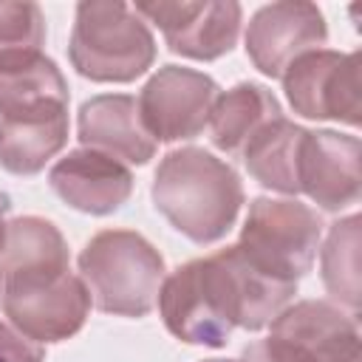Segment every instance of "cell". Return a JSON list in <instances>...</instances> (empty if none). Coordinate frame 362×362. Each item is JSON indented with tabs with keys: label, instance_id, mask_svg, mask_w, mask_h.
<instances>
[{
	"label": "cell",
	"instance_id": "obj_1",
	"mask_svg": "<svg viewBox=\"0 0 362 362\" xmlns=\"http://www.w3.org/2000/svg\"><path fill=\"white\" fill-rule=\"evenodd\" d=\"M294 294L297 283L266 274L235 243L209 257H195L164 277L158 314L175 339L221 348L235 328H266Z\"/></svg>",
	"mask_w": 362,
	"mask_h": 362
},
{
	"label": "cell",
	"instance_id": "obj_2",
	"mask_svg": "<svg viewBox=\"0 0 362 362\" xmlns=\"http://www.w3.org/2000/svg\"><path fill=\"white\" fill-rule=\"evenodd\" d=\"M153 204L192 243L221 240L243 206V184L232 164L204 147L170 150L153 178Z\"/></svg>",
	"mask_w": 362,
	"mask_h": 362
},
{
	"label": "cell",
	"instance_id": "obj_3",
	"mask_svg": "<svg viewBox=\"0 0 362 362\" xmlns=\"http://www.w3.org/2000/svg\"><path fill=\"white\" fill-rule=\"evenodd\" d=\"M161 252L133 229H105L79 252V277L90 303L113 317H144L164 283Z\"/></svg>",
	"mask_w": 362,
	"mask_h": 362
},
{
	"label": "cell",
	"instance_id": "obj_4",
	"mask_svg": "<svg viewBox=\"0 0 362 362\" xmlns=\"http://www.w3.org/2000/svg\"><path fill=\"white\" fill-rule=\"evenodd\" d=\"M68 59L90 82H133L153 68L156 40L133 6L88 0L76 6Z\"/></svg>",
	"mask_w": 362,
	"mask_h": 362
},
{
	"label": "cell",
	"instance_id": "obj_5",
	"mask_svg": "<svg viewBox=\"0 0 362 362\" xmlns=\"http://www.w3.org/2000/svg\"><path fill=\"white\" fill-rule=\"evenodd\" d=\"M0 303L8 322L40 345L74 337L90 314L88 286L68 266L6 272Z\"/></svg>",
	"mask_w": 362,
	"mask_h": 362
},
{
	"label": "cell",
	"instance_id": "obj_6",
	"mask_svg": "<svg viewBox=\"0 0 362 362\" xmlns=\"http://www.w3.org/2000/svg\"><path fill=\"white\" fill-rule=\"evenodd\" d=\"M322 238L320 215L297 198H255L238 246L266 274L297 283L311 272Z\"/></svg>",
	"mask_w": 362,
	"mask_h": 362
},
{
	"label": "cell",
	"instance_id": "obj_7",
	"mask_svg": "<svg viewBox=\"0 0 362 362\" xmlns=\"http://www.w3.org/2000/svg\"><path fill=\"white\" fill-rule=\"evenodd\" d=\"M283 90L303 119H331L351 127L362 122V57L317 48L283 71Z\"/></svg>",
	"mask_w": 362,
	"mask_h": 362
},
{
	"label": "cell",
	"instance_id": "obj_8",
	"mask_svg": "<svg viewBox=\"0 0 362 362\" xmlns=\"http://www.w3.org/2000/svg\"><path fill=\"white\" fill-rule=\"evenodd\" d=\"M218 96L221 88L209 74L164 65L144 82L136 105L144 130L156 141H184L209 124Z\"/></svg>",
	"mask_w": 362,
	"mask_h": 362
},
{
	"label": "cell",
	"instance_id": "obj_9",
	"mask_svg": "<svg viewBox=\"0 0 362 362\" xmlns=\"http://www.w3.org/2000/svg\"><path fill=\"white\" fill-rule=\"evenodd\" d=\"M136 11L158 25L167 48L187 59L212 62L229 54L240 34L243 8L235 0L136 3Z\"/></svg>",
	"mask_w": 362,
	"mask_h": 362
},
{
	"label": "cell",
	"instance_id": "obj_10",
	"mask_svg": "<svg viewBox=\"0 0 362 362\" xmlns=\"http://www.w3.org/2000/svg\"><path fill=\"white\" fill-rule=\"evenodd\" d=\"M328 25L322 11L305 0H280L260 6L246 25V57L252 65L272 79L303 54L322 48Z\"/></svg>",
	"mask_w": 362,
	"mask_h": 362
},
{
	"label": "cell",
	"instance_id": "obj_11",
	"mask_svg": "<svg viewBox=\"0 0 362 362\" xmlns=\"http://www.w3.org/2000/svg\"><path fill=\"white\" fill-rule=\"evenodd\" d=\"M362 144L337 130H305L297 158V184L317 206L339 212L359 201Z\"/></svg>",
	"mask_w": 362,
	"mask_h": 362
},
{
	"label": "cell",
	"instance_id": "obj_12",
	"mask_svg": "<svg viewBox=\"0 0 362 362\" xmlns=\"http://www.w3.org/2000/svg\"><path fill=\"white\" fill-rule=\"evenodd\" d=\"M51 189L85 215H113L133 192V173L127 164L99 150H71L48 173Z\"/></svg>",
	"mask_w": 362,
	"mask_h": 362
},
{
	"label": "cell",
	"instance_id": "obj_13",
	"mask_svg": "<svg viewBox=\"0 0 362 362\" xmlns=\"http://www.w3.org/2000/svg\"><path fill=\"white\" fill-rule=\"evenodd\" d=\"M76 136L82 147L99 150L122 164H147L158 144L144 130L139 105L127 93H99L82 102Z\"/></svg>",
	"mask_w": 362,
	"mask_h": 362
},
{
	"label": "cell",
	"instance_id": "obj_14",
	"mask_svg": "<svg viewBox=\"0 0 362 362\" xmlns=\"http://www.w3.org/2000/svg\"><path fill=\"white\" fill-rule=\"evenodd\" d=\"M269 325L272 334L303 345L314 362H362L356 317L334 303L303 300L286 305Z\"/></svg>",
	"mask_w": 362,
	"mask_h": 362
},
{
	"label": "cell",
	"instance_id": "obj_15",
	"mask_svg": "<svg viewBox=\"0 0 362 362\" xmlns=\"http://www.w3.org/2000/svg\"><path fill=\"white\" fill-rule=\"evenodd\" d=\"M68 141V105H45L0 116V167L37 175Z\"/></svg>",
	"mask_w": 362,
	"mask_h": 362
},
{
	"label": "cell",
	"instance_id": "obj_16",
	"mask_svg": "<svg viewBox=\"0 0 362 362\" xmlns=\"http://www.w3.org/2000/svg\"><path fill=\"white\" fill-rule=\"evenodd\" d=\"M68 105V82L57 62L42 51L0 57V116Z\"/></svg>",
	"mask_w": 362,
	"mask_h": 362
},
{
	"label": "cell",
	"instance_id": "obj_17",
	"mask_svg": "<svg viewBox=\"0 0 362 362\" xmlns=\"http://www.w3.org/2000/svg\"><path fill=\"white\" fill-rule=\"evenodd\" d=\"M280 116H283V107L269 88L257 82H238L235 88L221 93L212 107V116H209L212 144L226 156H240L249 139L263 124Z\"/></svg>",
	"mask_w": 362,
	"mask_h": 362
},
{
	"label": "cell",
	"instance_id": "obj_18",
	"mask_svg": "<svg viewBox=\"0 0 362 362\" xmlns=\"http://www.w3.org/2000/svg\"><path fill=\"white\" fill-rule=\"evenodd\" d=\"M303 136H305V127L288 122L286 116L263 124L240 153L249 175L266 189H274L291 198L300 195L297 158H300Z\"/></svg>",
	"mask_w": 362,
	"mask_h": 362
},
{
	"label": "cell",
	"instance_id": "obj_19",
	"mask_svg": "<svg viewBox=\"0 0 362 362\" xmlns=\"http://www.w3.org/2000/svg\"><path fill=\"white\" fill-rule=\"evenodd\" d=\"M359 215L339 218L331 223L328 238L320 249V274L328 294L345 305L348 314H359Z\"/></svg>",
	"mask_w": 362,
	"mask_h": 362
},
{
	"label": "cell",
	"instance_id": "obj_20",
	"mask_svg": "<svg viewBox=\"0 0 362 362\" xmlns=\"http://www.w3.org/2000/svg\"><path fill=\"white\" fill-rule=\"evenodd\" d=\"M68 266V243L62 232L37 215H23L6 223V243L0 252V274L17 269Z\"/></svg>",
	"mask_w": 362,
	"mask_h": 362
},
{
	"label": "cell",
	"instance_id": "obj_21",
	"mask_svg": "<svg viewBox=\"0 0 362 362\" xmlns=\"http://www.w3.org/2000/svg\"><path fill=\"white\" fill-rule=\"evenodd\" d=\"M45 17L37 3L28 0H0V57L42 51Z\"/></svg>",
	"mask_w": 362,
	"mask_h": 362
},
{
	"label": "cell",
	"instance_id": "obj_22",
	"mask_svg": "<svg viewBox=\"0 0 362 362\" xmlns=\"http://www.w3.org/2000/svg\"><path fill=\"white\" fill-rule=\"evenodd\" d=\"M240 362H314L303 345H297L288 337L269 334L266 339H257L243 348Z\"/></svg>",
	"mask_w": 362,
	"mask_h": 362
},
{
	"label": "cell",
	"instance_id": "obj_23",
	"mask_svg": "<svg viewBox=\"0 0 362 362\" xmlns=\"http://www.w3.org/2000/svg\"><path fill=\"white\" fill-rule=\"evenodd\" d=\"M0 362H45V348L11 322H0Z\"/></svg>",
	"mask_w": 362,
	"mask_h": 362
},
{
	"label": "cell",
	"instance_id": "obj_24",
	"mask_svg": "<svg viewBox=\"0 0 362 362\" xmlns=\"http://www.w3.org/2000/svg\"><path fill=\"white\" fill-rule=\"evenodd\" d=\"M3 243H6V218H3V209H0V252H3Z\"/></svg>",
	"mask_w": 362,
	"mask_h": 362
},
{
	"label": "cell",
	"instance_id": "obj_25",
	"mask_svg": "<svg viewBox=\"0 0 362 362\" xmlns=\"http://www.w3.org/2000/svg\"><path fill=\"white\" fill-rule=\"evenodd\" d=\"M204 362H240V359H204Z\"/></svg>",
	"mask_w": 362,
	"mask_h": 362
},
{
	"label": "cell",
	"instance_id": "obj_26",
	"mask_svg": "<svg viewBox=\"0 0 362 362\" xmlns=\"http://www.w3.org/2000/svg\"><path fill=\"white\" fill-rule=\"evenodd\" d=\"M0 300H3V274H0Z\"/></svg>",
	"mask_w": 362,
	"mask_h": 362
}]
</instances>
